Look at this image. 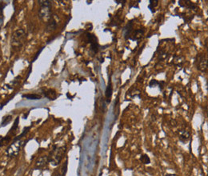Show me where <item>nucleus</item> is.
<instances>
[{
	"label": "nucleus",
	"instance_id": "14",
	"mask_svg": "<svg viewBox=\"0 0 208 176\" xmlns=\"http://www.w3.org/2000/svg\"><path fill=\"white\" fill-rule=\"evenodd\" d=\"M132 28H133V27H132V22H130V23H128L127 25H126V27L124 28V31H126V33H125V39H129V35H130L131 32L132 30Z\"/></svg>",
	"mask_w": 208,
	"mask_h": 176
},
{
	"label": "nucleus",
	"instance_id": "7",
	"mask_svg": "<svg viewBox=\"0 0 208 176\" xmlns=\"http://www.w3.org/2000/svg\"><path fill=\"white\" fill-rule=\"evenodd\" d=\"M43 92L45 97L49 100H55L57 98V93L53 89H44L43 90Z\"/></svg>",
	"mask_w": 208,
	"mask_h": 176
},
{
	"label": "nucleus",
	"instance_id": "10",
	"mask_svg": "<svg viewBox=\"0 0 208 176\" xmlns=\"http://www.w3.org/2000/svg\"><path fill=\"white\" fill-rule=\"evenodd\" d=\"M30 126H27V127L24 128V129H23V132H22V133L20 134L19 135H18L17 137L14 138L12 142H18V141L21 140L22 138L24 137V136H25V135H27V133H28V131H30Z\"/></svg>",
	"mask_w": 208,
	"mask_h": 176
},
{
	"label": "nucleus",
	"instance_id": "16",
	"mask_svg": "<svg viewBox=\"0 0 208 176\" xmlns=\"http://www.w3.org/2000/svg\"><path fill=\"white\" fill-rule=\"evenodd\" d=\"M158 0H155V1H153V0H151V1H150V4H149V5H148V8H149V9L151 10V11L152 13H155V7H156L157 5H158Z\"/></svg>",
	"mask_w": 208,
	"mask_h": 176
},
{
	"label": "nucleus",
	"instance_id": "4",
	"mask_svg": "<svg viewBox=\"0 0 208 176\" xmlns=\"http://www.w3.org/2000/svg\"><path fill=\"white\" fill-rule=\"evenodd\" d=\"M25 141H18L16 142H12L11 146L8 147V149L7 150V155L11 158H14V157L17 156L18 154L19 153L20 150L23 147L24 144L25 143Z\"/></svg>",
	"mask_w": 208,
	"mask_h": 176
},
{
	"label": "nucleus",
	"instance_id": "12",
	"mask_svg": "<svg viewBox=\"0 0 208 176\" xmlns=\"http://www.w3.org/2000/svg\"><path fill=\"white\" fill-rule=\"evenodd\" d=\"M190 138V133L188 131H182L180 132V135H179V139L182 141V142H187V140Z\"/></svg>",
	"mask_w": 208,
	"mask_h": 176
},
{
	"label": "nucleus",
	"instance_id": "5",
	"mask_svg": "<svg viewBox=\"0 0 208 176\" xmlns=\"http://www.w3.org/2000/svg\"><path fill=\"white\" fill-rule=\"evenodd\" d=\"M198 64V69L200 70L201 71H206L207 69V59L205 55H199V60L197 61Z\"/></svg>",
	"mask_w": 208,
	"mask_h": 176
},
{
	"label": "nucleus",
	"instance_id": "17",
	"mask_svg": "<svg viewBox=\"0 0 208 176\" xmlns=\"http://www.w3.org/2000/svg\"><path fill=\"white\" fill-rule=\"evenodd\" d=\"M135 34H134V37L131 39H132V40H137V39H139V38L141 37V35L143 34V30H136L135 31Z\"/></svg>",
	"mask_w": 208,
	"mask_h": 176
},
{
	"label": "nucleus",
	"instance_id": "21",
	"mask_svg": "<svg viewBox=\"0 0 208 176\" xmlns=\"http://www.w3.org/2000/svg\"><path fill=\"white\" fill-rule=\"evenodd\" d=\"M43 48H41V49H40V51H38V52H37V54H36V56H35V59H33V60H32L31 63H32V62H35V61L36 59H37L38 56H39V54L41 53V51H43Z\"/></svg>",
	"mask_w": 208,
	"mask_h": 176
},
{
	"label": "nucleus",
	"instance_id": "15",
	"mask_svg": "<svg viewBox=\"0 0 208 176\" xmlns=\"http://www.w3.org/2000/svg\"><path fill=\"white\" fill-rule=\"evenodd\" d=\"M11 140V138L10 135H6L5 137L2 138L0 139V147H3L7 144H8L10 142V141Z\"/></svg>",
	"mask_w": 208,
	"mask_h": 176
},
{
	"label": "nucleus",
	"instance_id": "18",
	"mask_svg": "<svg viewBox=\"0 0 208 176\" xmlns=\"http://www.w3.org/2000/svg\"><path fill=\"white\" fill-rule=\"evenodd\" d=\"M19 118L17 117L15 119V120H14V125H13V126L11 127V129L10 130L9 133H12L13 131H14L18 128V126H19Z\"/></svg>",
	"mask_w": 208,
	"mask_h": 176
},
{
	"label": "nucleus",
	"instance_id": "11",
	"mask_svg": "<svg viewBox=\"0 0 208 176\" xmlns=\"http://www.w3.org/2000/svg\"><path fill=\"white\" fill-rule=\"evenodd\" d=\"M111 95H112V85H111V81H110V79L108 86H107V90H106V98H107V103H110Z\"/></svg>",
	"mask_w": 208,
	"mask_h": 176
},
{
	"label": "nucleus",
	"instance_id": "2",
	"mask_svg": "<svg viewBox=\"0 0 208 176\" xmlns=\"http://www.w3.org/2000/svg\"><path fill=\"white\" fill-rule=\"evenodd\" d=\"M40 9L39 11V17L42 20H49L51 17V5L52 3L48 0L39 1Z\"/></svg>",
	"mask_w": 208,
	"mask_h": 176
},
{
	"label": "nucleus",
	"instance_id": "3",
	"mask_svg": "<svg viewBox=\"0 0 208 176\" xmlns=\"http://www.w3.org/2000/svg\"><path fill=\"white\" fill-rule=\"evenodd\" d=\"M26 33L24 30L19 29L17 30L12 34L11 37V47L13 49H20L25 43Z\"/></svg>",
	"mask_w": 208,
	"mask_h": 176
},
{
	"label": "nucleus",
	"instance_id": "22",
	"mask_svg": "<svg viewBox=\"0 0 208 176\" xmlns=\"http://www.w3.org/2000/svg\"><path fill=\"white\" fill-rule=\"evenodd\" d=\"M166 176H178L177 174H167Z\"/></svg>",
	"mask_w": 208,
	"mask_h": 176
},
{
	"label": "nucleus",
	"instance_id": "13",
	"mask_svg": "<svg viewBox=\"0 0 208 176\" xmlns=\"http://www.w3.org/2000/svg\"><path fill=\"white\" fill-rule=\"evenodd\" d=\"M11 121H12V115H8L7 116H4V117L3 118L2 123H1V126H2V127L6 126L7 124H9Z\"/></svg>",
	"mask_w": 208,
	"mask_h": 176
},
{
	"label": "nucleus",
	"instance_id": "20",
	"mask_svg": "<svg viewBox=\"0 0 208 176\" xmlns=\"http://www.w3.org/2000/svg\"><path fill=\"white\" fill-rule=\"evenodd\" d=\"M158 84H159V83L157 82L156 80H151V83H150V84H149V86L151 87H155V86L158 85Z\"/></svg>",
	"mask_w": 208,
	"mask_h": 176
},
{
	"label": "nucleus",
	"instance_id": "1",
	"mask_svg": "<svg viewBox=\"0 0 208 176\" xmlns=\"http://www.w3.org/2000/svg\"><path fill=\"white\" fill-rule=\"evenodd\" d=\"M65 150L66 148L64 147H58L56 146H54L53 150L50 152V155L48 156V162L52 163L53 165H59L62 161L63 155L65 154Z\"/></svg>",
	"mask_w": 208,
	"mask_h": 176
},
{
	"label": "nucleus",
	"instance_id": "9",
	"mask_svg": "<svg viewBox=\"0 0 208 176\" xmlns=\"http://www.w3.org/2000/svg\"><path fill=\"white\" fill-rule=\"evenodd\" d=\"M22 97L24 99H27L28 100H39L41 99L42 96L36 94H24L22 95Z\"/></svg>",
	"mask_w": 208,
	"mask_h": 176
},
{
	"label": "nucleus",
	"instance_id": "8",
	"mask_svg": "<svg viewBox=\"0 0 208 176\" xmlns=\"http://www.w3.org/2000/svg\"><path fill=\"white\" fill-rule=\"evenodd\" d=\"M48 157L46 156H43L41 157V158H39L38 159V161L36 162L35 164V168L36 169H42L43 167H46V164L48 163Z\"/></svg>",
	"mask_w": 208,
	"mask_h": 176
},
{
	"label": "nucleus",
	"instance_id": "6",
	"mask_svg": "<svg viewBox=\"0 0 208 176\" xmlns=\"http://www.w3.org/2000/svg\"><path fill=\"white\" fill-rule=\"evenodd\" d=\"M57 27V20L55 19V15L51 16L46 23V31H51Z\"/></svg>",
	"mask_w": 208,
	"mask_h": 176
},
{
	"label": "nucleus",
	"instance_id": "19",
	"mask_svg": "<svg viewBox=\"0 0 208 176\" xmlns=\"http://www.w3.org/2000/svg\"><path fill=\"white\" fill-rule=\"evenodd\" d=\"M141 161H142V163L144 164H149L150 163H151V159H150V158L148 157V155H142V158H141Z\"/></svg>",
	"mask_w": 208,
	"mask_h": 176
}]
</instances>
